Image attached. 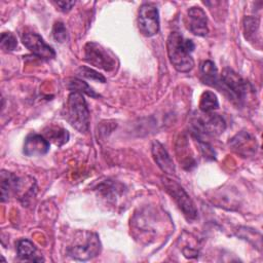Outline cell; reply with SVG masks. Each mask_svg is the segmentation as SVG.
<instances>
[{"label": "cell", "instance_id": "obj_7", "mask_svg": "<svg viewBox=\"0 0 263 263\" xmlns=\"http://www.w3.org/2000/svg\"><path fill=\"white\" fill-rule=\"evenodd\" d=\"M84 60L88 64L107 72L113 71L117 65V60L110 50L92 41L84 45Z\"/></svg>", "mask_w": 263, "mask_h": 263}, {"label": "cell", "instance_id": "obj_14", "mask_svg": "<svg viewBox=\"0 0 263 263\" xmlns=\"http://www.w3.org/2000/svg\"><path fill=\"white\" fill-rule=\"evenodd\" d=\"M229 145L233 150L243 156L253 155L256 152V141L246 132H241L233 137L229 142Z\"/></svg>", "mask_w": 263, "mask_h": 263}, {"label": "cell", "instance_id": "obj_11", "mask_svg": "<svg viewBox=\"0 0 263 263\" xmlns=\"http://www.w3.org/2000/svg\"><path fill=\"white\" fill-rule=\"evenodd\" d=\"M151 152L154 161L158 165V167L165 174L172 175L175 174L176 167L174 164V161L170 154L167 153L166 149L164 146L158 142V141H153L152 147H151Z\"/></svg>", "mask_w": 263, "mask_h": 263}, {"label": "cell", "instance_id": "obj_10", "mask_svg": "<svg viewBox=\"0 0 263 263\" xmlns=\"http://www.w3.org/2000/svg\"><path fill=\"white\" fill-rule=\"evenodd\" d=\"M187 27L196 36H205L209 33L208 17L199 6H192L187 11Z\"/></svg>", "mask_w": 263, "mask_h": 263}, {"label": "cell", "instance_id": "obj_15", "mask_svg": "<svg viewBox=\"0 0 263 263\" xmlns=\"http://www.w3.org/2000/svg\"><path fill=\"white\" fill-rule=\"evenodd\" d=\"M200 76L203 83L219 89L220 77L215 64L212 61H203L200 64Z\"/></svg>", "mask_w": 263, "mask_h": 263}, {"label": "cell", "instance_id": "obj_5", "mask_svg": "<svg viewBox=\"0 0 263 263\" xmlns=\"http://www.w3.org/2000/svg\"><path fill=\"white\" fill-rule=\"evenodd\" d=\"M161 183L165 189V191L171 195V197L174 199V201L177 203L181 212L183 213L184 217L188 221H193L197 218V209L190 198V196L187 194V192L184 190V188L174 179L168 178L166 176L161 178Z\"/></svg>", "mask_w": 263, "mask_h": 263}, {"label": "cell", "instance_id": "obj_3", "mask_svg": "<svg viewBox=\"0 0 263 263\" xmlns=\"http://www.w3.org/2000/svg\"><path fill=\"white\" fill-rule=\"evenodd\" d=\"M192 135L198 141H202L203 137H217L226 128L225 120L216 113L201 112L195 114L191 119Z\"/></svg>", "mask_w": 263, "mask_h": 263}, {"label": "cell", "instance_id": "obj_18", "mask_svg": "<svg viewBox=\"0 0 263 263\" xmlns=\"http://www.w3.org/2000/svg\"><path fill=\"white\" fill-rule=\"evenodd\" d=\"M69 89L73 92H79V93H85L91 98H99L100 95H98L85 81H82L81 79L74 78L71 79L69 82Z\"/></svg>", "mask_w": 263, "mask_h": 263}, {"label": "cell", "instance_id": "obj_13", "mask_svg": "<svg viewBox=\"0 0 263 263\" xmlns=\"http://www.w3.org/2000/svg\"><path fill=\"white\" fill-rule=\"evenodd\" d=\"M49 150V141L41 135L31 134L24 143V153L28 156H39L47 153Z\"/></svg>", "mask_w": 263, "mask_h": 263}, {"label": "cell", "instance_id": "obj_21", "mask_svg": "<svg viewBox=\"0 0 263 263\" xmlns=\"http://www.w3.org/2000/svg\"><path fill=\"white\" fill-rule=\"evenodd\" d=\"M0 46L4 51L14 50L17 46V41L15 36L10 32H4L1 34Z\"/></svg>", "mask_w": 263, "mask_h": 263}, {"label": "cell", "instance_id": "obj_19", "mask_svg": "<svg viewBox=\"0 0 263 263\" xmlns=\"http://www.w3.org/2000/svg\"><path fill=\"white\" fill-rule=\"evenodd\" d=\"M49 140H51L55 145H63L69 139V134L66 129L62 127H49L48 132H45Z\"/></svg>", "mask_w": 263, "mask_h": 263}, {"label": "cell", "instance_id": "obj_16", "mask_svg": "<svg viewBox=\"0 0 263 263\" xmlns=\"http://www.w3.org/2000/svg\"><path fill=\"white\" fill-rule=\"evenodd\" d=\"M16 252L18 258L22 260L27 261H43L41 258H37L36 254V247L35 245L26 238L20 239L16 243Z\"/></svg>", "mask_w": 263, "mask_h": 263}, {"label": "cell", "instance_id": "obj_2", "mask_svg": "<svg viewBox=\"0 0 263 263\" xmlns=\"http://www.w3.org/2000/svg\"><path fill=\"white\" fill-rule=\"evenodd\" d=\"M64 116L79 133L87 132L89 126V110L82 93L71 91L66 103Z\"/></svg>", "mask_w": 263, "mask_h": 263}, {"label": "cell", "instance_id": "obj_8", "mask_svg": "<svg viewBox=\"0 0 263 263\" xmlns=\"http://www.w3.org/2000/svg\"><path fill=\"white\" fill-rule=\"evenodd\" d=\"M138 27L140 32L151 37L159 31V13L157 6L153 3H144L140 6L138 13Z\"/></svg>", "mask_w": 263, "mask_h": 263}, {"label": "cell", "instance_id": "obj_6", "mask_svg": "<svg viewBox=\"0 0 263 263\" xmlns=\"http://www.w3.org/2000/svg\"><path fill=\"white\" fill-rule=\"evenodd\" d=\"M220 90H223L229 96V99L242 102L249 90V83L235 71L230 68H225L220 76Z\"/></svg>", "mask_w": 263, "mask_h": 263}, {"label": "cell", "instance_id": "obj_23", "mask_svg": "<svg viewBox=\"0 0 263 263\" xmlns=\"http://www.w3.org/2000/svg\"><path fill=\"white\" fill-rule=\"evenodd\" d=\"M52 36L58 42H65L68 38V33L65 25L62 22H55L52 27Z\"/></svg>", "mask_w": 263, "mask_h": 263}, {"label": "cell", "instance_id": "obj_22", "mask_svg": "<svg viewBox=\"0 0 263 263\" xmlns=\"http://www.w3.org/2000/svg\"><path fill=\"white\" fill-rule=\"evenodd\" d=\"M78 74L86 79H90V80H95V81H99L102 83L106 82V78L100 74L99 72H97L96 70L87 67V66H82L79 68L78 70Z\"/></svg>", "mask_w": 263, "mask_h": 263}, {"label": "cell", "instance_id": "obj_9", "mask_svg": "<svg viewBox=\"0 0 263 263\" xmlns=\"http://www.w3.org/2000/svg\"><path fill=\"white\" fill-rule=\"evenodd\" d=\"M23 44L36 57L43 60H51L55 57V52L51 46L45 43L43 38L34 32L24 33L22 36Z\"/></svg>", "mask_w": 263, "mask_h": 263}, {"label": "cell", "instance_id": "obj_24", "mask_svg": "<svg viewBox=\"0 0 263 263\" xmlns=\"http://www.w3.org/2000/svg\"><path fill=\"white\" fill-rule=\"evenodd\" d=\"M199 142V148L202 153V155L210 159H215V151L213 148L204 141H198Z\"/></svg>", "mask_w": 263, "mask_h": 263}, {"label": "cell", "instance_id": "obj_25", "mask_svg": "<svg viewBox=\"0 0 263 263\" xmlns=\"http://www.w3.org/2000/svg\"><path fill=\"white\" fill-rule=\"evenodd\" d=\"M55 4L60 7V9L64 12H67L69 11L75 4L74 1H58L55 2Z\"/></svg>", "mask_w": 263, "mask_h": 263}, {"label": "cell", "instance_id": "obj_12", "mask_svg": "<svg viewBox=\"0 0 263 263\" xmlns=\"http://www.w3.org/2000/svg\"><path fill=\"white\" fill-rule=\"evenodd\" d=\"M22 187V180L13 173L7 171H1L0 174V189H1V201L4 202L12 194H16Z\"/></svg>", "mask_w": 263, "mask_h": 263}, {"label": "cell", "instance_id": "obj_20", "mask_svg": "<svg viewBox=\"0 0 263 263\" xmlns=\"http://www.w3.org/2000/svg\"><path fill=\"white\" fill-rule=\"evenodd\" d=\"M243 28H245L246 38H248L250 40H254L255 39V34L258 33L259 21L255 17L247 16L243 20Z\"/></svg>", "mask_w": 263, "mask_h": 263}, {"label": "cell", "instance_id": "obj_4", "mask_svg": "<svg viewBox=\"0 0 263 263\" xmlns=\"http://www.w3.org/2000/svg\"><path fill=\"white\" fill-rule=\"evenodd\" d=\"M101 242L99 236L93 232L82 231L74 239L73 245L68 248V254L76 260H89L99 255Z\"/></svg>", "mask_w": 263, "mask_h": 263}, {"label": "cell", "instance_id": "obj_1", "mask_svg": "<svg viewBox=\"0 0 263 263\" xmlns=\"http://www.w3.org/2000/svg\"><path fill=\"white\" fill-rule=\"evenodd\" d=\"M195 45L192 40L185 39L180 33L172 32L166 41L167 55L174 68L183 73L192 70L194 61L191 57Z\"/></svg>", "mask_w": 263, "mask_h": 263}, {"label": "cell", "instance_id": "obj_17", "mask_svg": "<svg viewBox=\"0 0 263 263\" xmlns=\"http://www.w3.org/2000/svg\"><path fill=\"white\" fill-rule=\"evenodd\" d=\"M219 101L216 96L211 90H206L202 92L200 100H199V109L201 112H213L214 110L218 109Z\"/></svg>", "mask_w": 263, "mask_h": 263}]
</instances>
